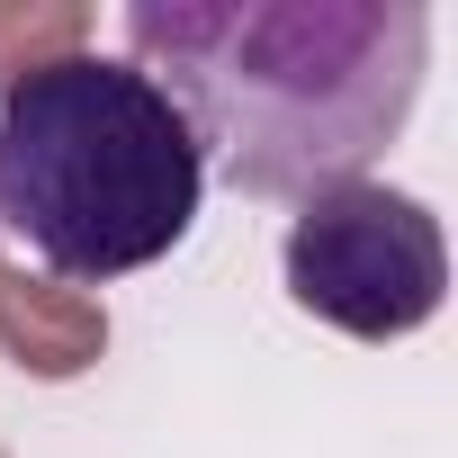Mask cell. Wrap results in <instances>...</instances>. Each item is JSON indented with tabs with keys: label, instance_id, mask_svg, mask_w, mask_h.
Listing matches in <instances>:
<instances>
[{
	"label": "cell",
	"instance_id": "obj_1",
	"mask_svg": "<svg viewBox=\"0 0 458 458\" xmlns=\"http://www.w3.org/2000/svg\"><path fill=\"white\" fill-rule=\"evenodd\" d=\"M117 37L189 117L207 180L270 207L369 180L431 64L422 0H126Z\"/></svg>",
	"mask_w": 458,
	"mask_h": 458
},
{
	"label": "cell",
	"instance_id": "obj_2",
	"mask_svg": "<svg viewBox=\"0 0 458 458\" xmlns=\"http://www.w3.org/2000/svg\"><path fill=\"white\" fill-rule=\"evenodd\" d=\"M207 162L126 55H55L0 90V234L37 270L108 288L189 243Z\"/></svg>",
	"mask_w": 458,
	"mask_h": 458
},
{
	"label": "cell",
	"instance_id": "obj_3",
	"mask_svg": "<svg viewBox=\"0 0 458 458\" xmlns=\"http://www.w3.org/2000/svg\"><path fill=\"white\" fill-rule=\"evenodd\" d=\"M279 270H288V297L351 342H404L449 297L440 216L386 180H342V189L306 198L288 216Z\"/></svg>",
	"mask_w": 458,
	"mask_h": 458
}]
</instances>
